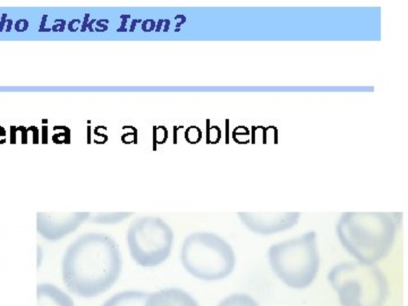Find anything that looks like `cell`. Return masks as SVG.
<instances>
[{
  "label": "cell",
  "instance_id": "1",
  "mask_svg": "<svg viewBox=\"0 0 408 306\" xmlns=\"http://www.w3.org/2000/svg\"><path fill=\"white\" fill-rule=\"evenodd\" d=\"M122 259L118 244L107 234L86 233L67 247L61 262L64 283L76 296L93 298L119 279Z\"/></svg>",
  "mask_w": 408,
  "mask_h": 306
},
{
  "label": "cell",
  "instance_id": "2",
  "mask_svg": "<svg viewBox=\"0 0 408 306\" xmlns=\"http://www.w3.org/2000/svg\"><path fill=\"white\" fill-rule=\"evenodd\" d=\"M397 226L396 217L388 212H345L337 224V236L356 260L374 264L391 251Z\"/></svg>",
  "mask_w": 408,
  "mask_h": 306
},
{
  "label": "cell",
  "instance_id": "3",
  "mask_svg": "<svg viewBox=\"0 0 408 306\" xmlns=\"http://www.w3.org/2000/svg\"><path fill=\"white\" fill-rule=\"evenodd\" d=\"M329 282L341 306H384L389 295L388 282L375 264L348 262L334 266Z\"/></svg>",
  "mask_w": 408,
  "mask_h": 306
},
{
  "label": "cell",
  "instance_id": "4",
  "mask_svg": "<svg viewBox=\"0 0 408 306\" xmlns=\"http://www.w3.org/2000/svg\"><path fill=\"white\" fill-rule=\"evenodd\" d=\"M268 258L272 271L281 282L294 289H304L314 282L320 266L315 232L272 245Z\"/></svg>",
  "mask_w": 408,
  "mask_h": 306
},
{
  "label": "cell",
  "instance_id": "5",
  "mask_svg": "<svg viewBox=\"0 0 408 306\" xmlns=\"http://www.w3.org/2000/svg\"><path fill=\"white\" fill-rule=\"evenodd\" d=\"M180 260L190 275L205 282L227 278L236 265L233 247L214 233H194L187 236Z\"/></svg>",
  "mask_w": 408,
  "mask_h": 306
},
{
  "label": "cell",
  "instance_id": "6",
  "mask_svg": "<svg viewBox=\"0 0 408 306\" xmlns=\"http://www.w3.org/2000/svg\"><path fill=\"white\" fill-rule=\"evenodd\" d=\"M126 239L133 260L144 268H153L170 255L174 232L160 218L142 217L128 227Z\"/></svg>",
  "mask_w": 408,
  "mask_h": 306
},
{
  "label": "cell",
  "instance_id": "7",
  "mask_svg": "<svg viewBox=\"0 0 408 306\" xmlns=\"http://www.w3.org/2000/svg\"><path fill=\"white\" fill-rule=\"evenodd\" d=\"M238 218L251 232L259 235H273L297 224L299 212H238Z\"/></svg>",
  "mask_w": 408,
  "mask_h": 306
},
{
  "label": "cell",
  "instance_id": "8",
  "mask_svg": "<svg viewBox=\"0 0 408 306\" xmlns=\"http://www.w3.org/2000/svg\"><path fill=\"white\" fill-rule=\"evenodd\" d=\"M89 217V212L39 213L38 230L43 238L48 240H58L75 232Z\"/></svg>",
  "mask_w": 408,
  "mask_h": 306
},
{
  "label": "cell",
  "instance_id": "9",
  "mask_svg": "<svg viewBox=\"0 0 408 306\" xmlns=\"http://www.w3.org/2000/svg\"><path fill=\"white\" fill-rule=\"evenodd\" d=\"M145 306H200L189 293L179 288H167L149 294Z\"/></svg>",
  "mask_w": 408,
  "mask_h": 306
},
{
  "label": "cell",
  "instance_id": "10",
  "mask_svg": "<svg viewBox=\"0 0 408 306\" xmlns=\"http://www.w3.org/2000/svg\"><path fill=\"white\" fill-rule=\"evenodd\" d=\"M39 306H74V302L57 286L42 283L39 286Z\"/></svg>",
  "mask_w": 408,
  "mask_h": 306
},
{
  "label": "cell",
  "instance_id": "11",
  "mask_svg": "<svg viewBox=\"0 0 408 306\" xmlns=\"http://www.w3.org/2000/svg\"><path fill=\"white\" fill-rule=\"evenodd\" d=\"M147 297L149 293L145 291H121L111 296L101 306H145Z\"/></svg>",
  "mask_w": 408,
  "mask_h": 306
},
{
  "label": "cell",
  "instance_id": "12",
  "mask_svg": "<svg viewBox=\"0 0 408 306\" xmlns=\"http://www.w3.org/2000/svg\"><path fill=\"white\" fill-rule=\"evenodd\" d=\"M218 306H259V304L250 295L234 294L222 300Z\"/></svg>",
  "mask_w": 408,
  "mask_h": 306
},
{
  "label": "cell",
  "instance_id": "13",
  "mask_svg": "<svg viewBox=\"0 0 408 306\" xmlns=\"http://www.w3.org/2000/svg\"><path fill=\"white\" fill-rule=\"evenodd\" d=\"M131 213H114V214H97L96 218H93L92 220L95 222H100V224H114L111 219H115L118 222L121 221L122 219L127 218Z\"/></svg>",
  "mask_w": 408,
  "mask_h": 306
},
{
  "label": "cell",
  "instance_id": "14",
  "mask_svg": "<svg viewBox=\"0 0 408 306\" xmlns=\"http://www.w3.org/2000/svg\"><path fill=\"white\" fill-rule=\"evenodd\" d=\"M233 138L236 142L240 144H245L250 140V131L245 126H238V127L233 132Z\"/></svg>",
  "mask_w": 408,
  "mask_h": 306
},
{
  "label": "cell",
  "instance_id": "15",
  "mask_svg": "<svg viewBox=\"0 0 408 306\" xmlns=\"http://www.w3.org/2000/svg\"><path fill=\"white\" fill-rule=\"evenodd\" d=\"M202 138V132L201 129L196 127V126H191L186 129L185 132V139L186 141L191 144H196L200 141Z\"/></svg>",
  "mask_w": 408,
  "mask_h": 306
},
{
  "label": "cell",
  "instance_id": "16",
  "mask_svg": "<svg viewBox=\"0 0 408 306\" xmlns=\"http://www.w3.org/2000/svg\"><path fill=\"white\" fill-rule=\"evenodd\" d=\"M6 142V131L2 126H0V144H3Z\"/></svg>",
  "mask_w": 408,
  "mask_h": 306
}]
</instances>
